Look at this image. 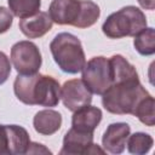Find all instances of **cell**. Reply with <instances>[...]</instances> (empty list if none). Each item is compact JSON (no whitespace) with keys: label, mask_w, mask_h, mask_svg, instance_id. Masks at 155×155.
I'll use <instances>...</instances> for the list:
<instances>
[{"label":"cell","mask_w":155,"mask_h":155,"mask_svg":"<svg viewBox=\"0 0 155 155\" xmlns=\"http://www.w3.org/2000/svg\"><path fill=\"white\" fill-rule=\"evenodd\" d=\"M16 97L28 105L56 107L61 99L59 82L48 75L39 73L18 75L13 82Z\"/></svg>","instance_id":"obj_1"},{"label":"cell","mask_w":155,"mask_h":155,"mask_svg":"<svg viewBox=\"0 0 155 155\" xmlns=\"http://www.w3.org/2000/svg\"><path fill=\"white\" fill-rule=\"evenodd\" d=\"M48 15L52 22L59 25H73L84 29L98 21L101 10L91 0H52Z\"/></svg>","instance_id":"obj_2"},{"label":"cell","mask_w":155,"mask_h":155,"mask_svg":"<svg viewBox=\"0 0 155 155\" xmlns=\"http://www.w3.org/2000/svg\"><path fill=\"white\" fill-rule=\"evenodd\" d=\"M149 92L140 85L139 80L119 81L102 94V103L107 111L117 115L134 114L139 102L145 98Z\"/></svg>","instance_id":"obj_3"},{"label":"cell","mask_w":155,"mask_h":155,"mask_svg":"<svg viewBox=\"0 0 155 155\" xmlns=\"http://www.w3.org/2000/svg\"><path fill=\"white\" fill-rule=\"evenodd\" d=\"M50 50L56 64L68 74L82 70L86 58L81 41L70 33H59L50 44Z\"/></svg>","instance_id":"obj_4"},{"label":"cell","mask_w":155,"mask_h":155,"mask_svg":"<svg viewBox=\"0 0 155 155\" xmlns=\"http://www.w3.org/2000/svg\"><path fill=\"white\" fill-rule=\"evenodd\" d=\"M147 28V17L136 6H125L111 13L102 25L104 35L110 39L134 36Z\"/></svg>","instance_id":"obj_5"},{"label":"cell","mask_w":155,"mask_h":155,"mask_svg":"<svg viewBox=\"0 0 155 155\" xmlns=\"http://www.w3.org/2000/svg\"><path fill=\"white\" fill-rule=\"evenodd\" d=\"M91 93L103 94L113 84L111 67L109 58L103 56L93 57L82 68V79Z\"/></svg>","instance_id":"obj_6"},{"label":"cell","mask_w":155,"mask_h":155,"mask_svg":"<svg viewBox=\"0 0 155 155\" xmlns=\"http://www.w3.org/2000/svg\"><path fill=\"white\" fill-rule=\"evenodd\" d=\"M11 62L18 74H35L39 71L42 63L41 52L31 41H18L11 48Z\"/></svg>","instance_id":"obj_7"},{"label":"cell","mask_w":155,"mask_h":155,"mask_svg":"<svg viewBox=\"0 0 155 155\" xmlns=\"http://www.w3.org/2000/svg\"><path fill=\"white\" fill-rule=\"evenodd\" d=\"M105 150L101 149L93 143V132H84L70 128L63 138V148L61 155H80V154H104Z\"/></svg>","instance_id":"obj_8"},{"label":"cell","mask_w":155,"mask_h":155,"mask_svg":"<svg viewBox=\"0 0 155 155\" xmlns=\"http://www.w3.org/2000/svg\"><path fill=\"white\" fill-rule=\"evenodd\" d=\"M61 98L68 110L75 111L92 102V93L82 80L73 79L65 81L61 87Z\"/></svg>","instance_id":"obj_9"},{"label":"cell","mask_w":155,"mask_h":155,"mask_svg":"<svg viewBox=\"0 0 155 155\" xmlns=\"http://www.w3.org/2000/svg\"><path fill=\"white\" fill-rule=\"evenodd\" d=\"M131 133V127L125 122L110 124L102 138V144L105 151L111 154H121L125 150L127 138Z\"/></svg>","instance_id":"obj_10"},{"label":"cell","mask_w":155,"mask_h":155,"mask_svg":"<svg viewBox=\"0 0 155 155\" xmlns=\"http://www.w3.org/2000/svg\"><path fill=\"white\" fill-rule=\"evenodd\" d=\"M52 19L47 12L39 11L36 15L23 18L19 21L21 31L29 39H36L44 36L52 29Z\"/></svg>","instance_id":"obj_11"},{"label":"cell","mask_w":155,"mask_h":155,"mask_svg":"<svg viewBox=\"0 0 155 155\" xmlns=\"http://www.w3.org/2000/svg\"><path fill=\"white\" fill-rule=\"evenodd\" d=\"M102 120V110L93 105H85L74 111L71 127L84 132H93Z\"/></svg>","instance_id":"obj_12"},{"label":"cell","mask_w":155,"mask_h":155,"mask_svg":"<svg viewBox=\"0 0 155 155\" xmlns=\"http://www.w3.org/2000/svg\"><path fill=\"white\" fill-rule=\"evenodd\" d=\"M34 128L38 133L51 136L56 133L62 126V115L52 109H44L35 114L33 119Z\"/></svg>","instance_id":"obj_13"},{"label":"cell","mask_w":155,"mask_h":155,"mask_svg":"<svg viewBox=\"0 0 155 155\" xmlns=\"http://www.w3.org/2000/svg\"><path fill=\"white\" fill-rule=\"evenodd\" d=\"M6 126L10 139V155L27 154L30 145V138L27 130L18 125H6Z\"/></svg>","instance_id":"obj_14"},{"label":"cell","mask_w":155,"mask_h":155,"mask_svg":"<svg viewBox=\"0 0 155 155\" xmlns=\"http://www.w3.org/2000/svg\"><path fill=\"white\" fill-rule=\"evenodd\" d=\"M12 15L23 19L36 15L41 6V0H7Z\"/></svg>","instance_id":"obj_15"},{"label":"cell","mask_w":155,"mask_h":155,"mask_svg":"<svg viewBox=\"0 0 155 155\" xmlns=\"http://www.w3.org/2000/svg\"><path fill=\"white\" fill-rule=\"evenodd\" d=\"M134 48L143 56H151L155 52V33L154 28H144L134 35Z\"/></svg>","instance_id":"obj_16"},{"label":"cell","mask_w":155,"mask_h":155,"mask_svg":"<svg viewBox=\"0 0 155 155\" xmlns=\"http://www.w3.org/2000/svg\"><path fill=\"white\" fill-rule=\"evenodd\" d=\"M154 144V139L150 134L144 132H136L127 138V149L131 154L143 155L147 154Z\"/></svg>","instance_id":"obj_17"},{"label":"cell","mask_w":155,"mask_h":155,"mask_svg":"<svg viewBox=\"0 0 155 155\" xmlns=\"http://www.w3.org/2000/svg\"><path fill=\"white\" fill-rule=\"evenodd\" d=\"M134 116L138 117V120L140 122H143L144 125L151 127L155 124V101L154 98L148 94L145 98H143L139 104L137 105L136 110H134Z\"/></svg>","instance_id":"obj_18"},{"label":"cell","mask_w":155,"mask_h":155,"mask_svg":"<svg viewBox=\"0 0 155 155\" xmlns=\"http://www.w3.org/2000/svg\"><path fill=\"white\" fill-rule=\"evenodd\" d=\"M13 22V16L11 11L4 6H0V34L6 33Z\"/></svg>","instance_id":"obj_19"},{"label":"cell","mask_w":155,"mask_h":155,"mask_svg":"<svg viewBox=\"0 0 155 155\" xmlns=\"http://www.w3.org/2000/svg\"><path fill=\"white\" fill-rule=\"evenodd\" d=\"M11 74V64L7 56L0 51V85H2Z\"/></svg>","instance_id":"obj_20"},{"label":"cell","mask_w":155,"mask_h":155,"mask_svg":"<svg viewBox=\"0 0 155 155\" xmlns=\"http://www.w3.org/2000/svg\"><path fill=\"white\" fill-rule=\"evenodd\" d=\"M10 154V139L6 125H0V155Z\"/></svg>","instance_id":"obj_21"},{"label":"cell","mask_w":155,"mask_h":155,"mask_svg":"<svg viewBox=\"0 0 155 155\" xmlns=\"http://www.w3.org/2000/svg\"><path fill=\"white\" fill-rule=\"evenodd\" d=\"M138 2L145 10H154L155 8V0H138Z\"/></svg>","instance_id":"obj_22"}]
</instances>
